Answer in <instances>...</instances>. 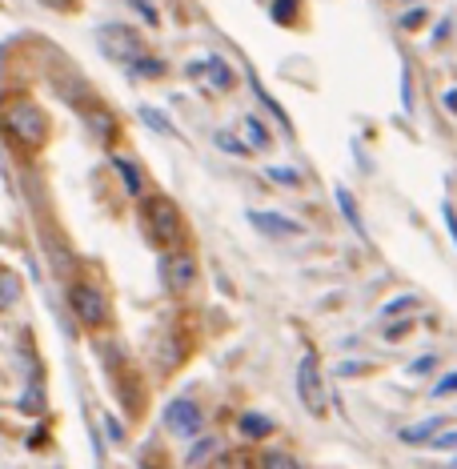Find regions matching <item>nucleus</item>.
<instances>
[{
	"mask_svg": "<svg viewBox=\"0 0 457 469\" xmlns=\"http://www.w3.org/2000/svg\"><path fill=\"white\" fill-rule=\"evenodd\" d=\"M269 177H273V181H285V185H301V177H297L293 168H277V165H269Z\"/></svg>",
	"mask_w": 457,
	"mask_h": 469,
	"instance_id": "23",
	"label": "nucleus"
},
{
	"mask_svg": "<svg viewBox=\"0 0 457 469\" xmlns=\"http://www.w3.org/2000/svg\"><path fill=\"white\" fill-rule=\"evenodd\" d=\"M245 133H249V145H253V148H265L269 145V133L261 129L257 117H245Z\"/></svg>",
	"mask_w": 457,
	"mask_h": 469,
	"instance_id": "19",
	"label": "nucleus"
},
{
	"mask_svg": "<svg viewBox=\"0 0 457 469\" xmlns=\"http://www.w3.org/2000/svg\"><path fill=\"white\" fill-rule=\"evenodd\" d=\"M129 69H133V77H145V81H157V77H165V61H157V56H133L129 61Z\"/></svg>",
	"mask_w": 457,
	"mask_h": 469,
	"instance_id": "13",
	"label": "nucleus"
},
{
	"mask_svg": "<svg viewBox=\"0 0 457 469\" xmlns=\"http://www.w3.org/2000/svg\"><path fill=\"white\" fill-rule=\"evenodd\" d=\"M442 217H445V225H450V237L457 245V213H453V205H442Z\"/></svg>",
	"mask_w": 457,
	"mask_h": 469,
	"instance_id": "26",
	"label": "nucleus"
},
{
	"mask_svg": "<svg viewBox=\"0 0 457 469\" xmlns=\"http://www.w3.org/2000/svg\"><path fill=\"white\" fill-rule=\"evenodd\" d=\"M129 5H133V8H137V13H141V16H145V21H148V24H157V8H153V5H148V0H129Z\"/></svg>",
	"mask_w": 457,
	"mask_h": 469,
	"instance_id": "25",
	"label": "nucleus"
},
{
	"mask_svg": "<svg viewBox=\"0 0 457 469\" xmlns=\"http://www.w3.org/2000/svg\"><path fill=\"white\" fill-rule=\"evenodd\" d=\"M209 469H249V462H245V454H217V457H209Z\"/></svg>",
	"mask_w": 457,
	"mask_h": 469,
	"instance_id": "18",
	"label": "nucleus"
},
{
	"mask_svg": "<svg viewBox=\"0 0 457 469\" xmlns=\"http://www.w3.org/2000/svg\"><path fill=\"white\" fill-rule=\"evenodd\" d=\"M429 393H433V397H453V393H457V369H453V373H445V378L437 381V386L429 389Z\"/></svg>",
	"mask_w": 457,
	"mask_h": 469,
	"instance_id": "22",
	"label": "nucleus"
},
{
	"mask_svg": "<svg viewBox=\"0 0 457 469\" xmlns=\"http://www.w3.org/2000/svg\"><path fill=\"white\" fill-rule=\"evenodd\" d=\"M297 397H301V406L309 409L317 421L329 414V393H325L321 365H317L313 353H305V358L297 361Z\"/></svg>",
	"mask_w": 457,
	"mask_h": 469,
	"instance_id": "3",
	"label": "nucleus"
},
{
	"mask_svg": "<svg viewBox=\"0 0 457 469\" xmlns=\"http://www.w3.org/2000/svg\"><path fill=\"white\" fill-rule=\"evenodd\" d=\"M450 426V417H429V421H422V426H409V429H401V442H429L433 434H442V429Z\"/></svg>",
	"mask_w": 457,
	"mask_h": 469,
	"instance_id": "12",
	"label": "nucleus"
},
{
	"mask_svg": "<svg viewBox=\"0 0 457 469\" xmlns=\"http://www.w3.org/2000/svg\"><path fill=\"white\" fill-rule=\"evenodd\" d=\"M249 225H253V229H261V233H269V237H301V233H305L301 221L285 217V213H265V209H253V213H249Z\"/></svg>",
	"mask_w": 457,
	"mask_h": 469,
	"instance_id": "9",
	"label": "nucleus"
},
{
	"mask_svg": "<svg viewBox=\"0 0 457 469\" xmlns=\"http://www.w3.org/2000/svg\"><path fill=\"white\" fill-rule=\"evenodd\" d=\"M113 165H117L120 181L129 185V193H133V196H141V193H145V185H141V177H137V165H133V161H125V157H117Z\"/></svg>",
	"mask_w": 457,
	"mask_h": 469,
	"instance_id": "17",
	"label": "nucleus"
},
{
	"mask_svg": "<svg viewBox=\"0 0 457 469\" xmlns=\"http://www.w3.org/2000/svg\"><path fill=\"white\" fill-rule=\"evenodd\" d=\"M16 297H21V277H16L13 269L0 265V309H8Z\"/></svg>",
	"mask_w": 457,
	"mask_h": 469,
	"instance_id": "15",
	"label": "nucleus"
},
{
	"mask_svg": "<svg viewBox=\"0 0 457 469\" xmlns=\"http://www.w3.org/2000/svg\"><path fill=\"white\" fill-rule=\"evenodd\" d=\"M409 333V321H401V325H389V330H386V337H389V341H397V337H405Z\"/></svg>",
	"mask_w": 457,
	"mask_h": 469,
	"instance_id": "30",
	"label": "nucleus"
},
{
	"mask_svg": "<svg viewBox=\"0 0 457 469\" xmlns=\"http://www.w3.org/2000/svg\"><path fill=\"white\" fill-rule=\"evenodd\" d=\"M0 120H5L8 137L16 140V145L24 148H41L44 137H49V120H44V112L33 105V100H8L5 112H0Z\"/></svg>",
	"mask_w": 457,
	"mask_h": 469,
	"instance_id": "2",
	"label": "nucleus"
},
{
	"mask_svg": "<svg viewBox=\"0 0 457 469\" xmlns=\"http://www.w3.org/2000/svg\"><path fill=\"white\" fill-rule=\"evenodd\" d=\"M213 454H217V442H213V437H209V442H197V445H193V454H189V465H201V462H209Z\"/></svg>",
	"mask_w": 457,
	"mask_h": 469,
	"instance_id": "20",
	"label": "nucleus"
},
{
	"mask_svg": "<svg viewBox=\"0 0 457 469\" xmlns=\"http://www.w3.org/2000/svg\"><path fill=\"white\" fill-rule=\"evenodd\" d=\"M141 225H145L148 241H153L157 249H173V245H181V237H185L181 209H176L169 196H145Z\"/></svg>",
	"mask_w": 457,
	"mask_h": 469,
	"instance_id": "1",
	"label": "nucleus"
},
{
	"mask_svg": "<svg viewBox=\"0 0 457 469\" xmlns=\"http://www.w3.org/2000/svg\"><path fill=\"white\" fill-rule=\"evenodd\" d=\"M100 44H105V53L113 56V61H133V56H141V36L133 33V28L125 24H100Z\"/></svg>",
	"mask_w": 457,
	"mask_h": 469,
	"instance_id": "7",
	"label": "nucleus"
},
{
	"mask_svg": "<svg viewBox=\"0 0 457 469\" xmlns=\"http://www.w3.org/2000/svg\"><path fill=\"white\" fill-rule=\"evenodd\" d=\"M157 273H161L165 293H185V289L197 281V261H193L189 253L165 249V253H161V265H157Z\"/></svg>",
	"mask_w": 457,
	"mask_h": 469,
	"instance_id": "5",
	"label": "nucleus"
},
{
	"mask_svg": "<svg viewBox=\"0 0 457 469\" xmlns=\"http://www.w3.org/2000/svg\"><path fill=\"white\" fill-rule=\"evenodd\" d=\"M105 429H109V437H113V442H120V437H125V429L117 426V417H105Z\"/></svg>",
	"mask_w": 457,
	"mask_h": 469,
	"instance_id": "29",
	"label": "nucleus"
},
{
	"mask_svg": "<svg viewBox=\"0 0 457 469\" xmlns=\"http://www.w3.org/2000/svg\"><path fill=\"white\" fill-rule=\"evenodd\" d=\"M141 120H145L148 129H157V133H161V137H173V133H176V129H173V120L165 117L161 109H153V105H145V109H141Z\"/></svg>",
	"mask_w": 457,
	"mask_h": 469,
	"instance_id": "16",
	"label": "nucleus"
},
{
	"mask_svg": "<svg viewBox=\"0 0 457 469\" xmlns=\"http://www.w3.org/2000/svg\"><path fill=\"white\" fill-rule=\"evenodd\" d=\"M261 469H305L289 449H265L261 454Z\"/></svg>",
	"mask_w": 457,
	"mask_h": 469,
	"instance_id": "14",
	"label": "nucleus"
},
{
	"mask_svg": "<svg viewBox=\"0 0 457 469\" xmlns=\"http://www.w3.org/2000/svg\"><path fill=\"white\" fill-rule=\"evenodd\" d=\"M69 305H72V313L81 317V325H89V330H100V325L109 321V302L97 285L77 281V285L69 289Z\"/></svg>",
	"mask_w": 457,
	"mask_h": 469,
	"instance_id": "4",
	"label": "nucleus"
},
{
	"mask_svg": "<svg viewBox=\"0 0 457 469\" xmlns=\"http://www.w3.org/2000/svg\"><path fill=\"white\" fill-rule=\"evenodd\" d=\"M217 148H225L233 157H245V140H237L233 133H217Z\"/></svg>",
	"mask_w": 457,
	"mask_h": 469,
	"instance_id": "21",
	"label": "nucleus"
},
{
	"mask_svg": "<svg viewBox=\"0 0 457 469\" xmlns=\"http://www.w3.org/2000/svg\"><path fill=\"white\" fill-rule=\"evenodd\" d=\"M237 429H241V437H253V442H261V437L273 434V421H269L265 414H241Z\"/></svg>",
	"mask_w": 457,
	"mask_h": 469,
	"instance_id": "11",
	"label": "nucleus"
},
{
	"mask_svg": "<svg viewBox=\"0 0 457 469\" xmlns=\"http://www.w3.org/2000/svg\"><path fill=\"white\" fill-rule=\"evenodd\" d=\"M333 196H338V209L345 213V221H349L353 225V233H357V237H366V221H361V209H357V201H353V193L349 189H345V185H338V193H333Z\"/></svg>",
	"mask_w": 457,
	"mask_h": 469,
	"instance_id": "10",
	"label": "nucleus"
},
{
	"mask_svg": "<svg viewBox=\"0 0 457 469\" xmlns=\"http://www.w3.org/2000/svg\"><path fill=\"white\" fill-rule=\"evenodd\" d=\"M185 72H189L193 81H209L213 89H221V92L237 84V72H233L229 61H221V56H205V61H193Z\"/></svg>",
	"mask_w": 457,
	"mask_h": 469,
	"instance_id": "8",
	"label": "nucleus"
},
{
	"mask_svg": "<svg viewBox=\"0 0 457 469\" xmlns=\"http://www.w3.org/2000/svg\"><path fill=\"white\" fill-rule=\"evenodd\" d=\"M433 353H425V358H417L414 365H409V373H414V378H422V373H429V369H433Z\"/></svg>",
	"mask_w": 457,
	"mask_h": 469,
	"instance_id": "24",
	"label": "nucleus"
},
{
	"mask_svg": "<svg viewBox=\"0 0 457 469\" xmlns=\"http://www.w3.org/2000/svg\"><path fill=\"white\" fill-rule=\"evenodd\" d=\"M445 109H450V112H457V89H450V92H445Z\"/></svg>",
	"mask_w": 457,
	"mask_h": 469,
	"instance_id": "31",
	"label": "nucleus"
},
{
	"mask_svg": "<svg viewBox=\"0 0 457 469\" xmlns=\"http://www.w3.org/2000/svg\"><path fill=\"white\" fill-rule=\"evenodd\" d=\"M165 426H169V434H176V437H197L205 426V414L193 397H176V401H169V409H165Z\"/></svg>",
	"mask_w": 457,
	"mask_h": 469,
	"instance_id": "6",
	"label": "nucleus"
},
{
	"mask_svg": "<svg viewBox=\"0 0 457 469\" xmlns=\"http://www.w3.org/2000/svg\"><path fill=\"white\" fill-rule=\"evenodd\" d=\"M417 302H414V297H397V302H389L386 305V313H401V309H414Z\"/></svg>",
	"mask_w": 457,
	"mask_h": 469,
	"instance_id": "28",
	"label": "nucleus"
},
{
	"mask_svg": "<svg viewBox=\"0 0 457 469\" xmlns=\"http://www.w3.org/2000/svg\"><path fill=\"white\" fill-rule=\"evenodd\" d=\"M293 5H297V0H277V5H273L277 21H289V13H293Z\"/></svg>",
	"mask_w": 457,
	"mask_h": 469,
	"instance_id": "27",
	"label": "nucleus"
}]
</instances>
